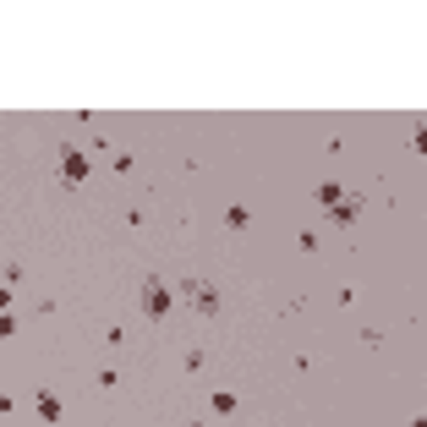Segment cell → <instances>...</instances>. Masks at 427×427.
I'll use <instances>...</instances> for the list:
<instances>
[{
  "label": "cell",
  "mask_w": 427,
  "mask_h": 427,
  "mask_svg": "<svg viewBox=\"0 0 427 427\" xmlns=\"http://www.w3.org/2000/svg\"><path fill=\"white\" fill-rule=\"evenodd\" d=\"M181 290H187V301H192V312H203V318H213V312H219V290H213L209 280H187Z\"/></svg>",
  "instance_id": "cell-1"
},
{
  "label": "cell",
  "mask_w": 427,
  "mask_h": 427,
  "mask_svg": "<svg viewBox=\"0 0 427 427\" xmlns=\"http://www.w3.org/2000/svg\"><path fill=\"white\" fill-rule=\"evenodd\" d=\"M61 181L66 187H82L88 181V153L82 148H61Z\"/></svg>",
  "instance_id": "cell-2"
},
{
  "label": "cell",
  "mask_w": 427,
  "mask_h": 427,
  "mask_svg": "<svg viewBox=\"0 0 427 427\" xmlns=\"http://www.w3.org/2000/svg\"><path fill=\"white\" fill-rule=\"evenodd\" d=\"M142 312H148V318H164V312H170V290L159 280H142Z\"/></svg>",
  "instance_id": "cell-3"
},
{
  "label": "cell",
  "mask_w": 427,
  "mask_h": 427,
  "mask_svg": "<svg viewBox=\"0 0 427 427\" xmlns=\"http://www.w3.org/2000/svg\"><path fill=\"white\" fill-rule=\"evenodd\" d=\"M356 213H361V198H356V192H340V198L329 203V219H334V225H351Z\"/></svg>",
  "instance_id": "cell-4"
},
{
  "label": "cell",
  "mask_w": 427,
  "mask_h": 427,
  "mask_svg": "<svg viewBox=\"0 0 427 427\" xmlns=\"http://www.w3.org/2000/svg\"><path fill=\"white\" fill-rule=\"evenodd\" d=\"M39 417H44V422H61V395L39 389Z\"/></svg>",
  "instance_id": "cell-5"
},
{
  "label": "cell",
  "mask_w": 427,
  "mask_h": 427,
  "mask_svg": "<svg viewBox=\"0 0 427 427\" xmlns=\"http://www.w3.org/2000/svg\"><path fill=\"white\" fill-rule=\"evenodd\" d=\"M11 334H17V318H11V312H0V340H11Z\"/></svg>",
  "instance_id": "cell-6"
},
{
  "label": "cell",
  "mask_w": 427,
  "mask_h": 427,
  "mask_svg": "<svg viewBox=\"0 0 427 427\" xmlns=\"http://www.w3.org/2000/svg\"><path fill=\"white\" fill-rule=\"evenodd\" d=\"M6 307H11V290H6V285H0V312H6Z\"/></svg>",
  "instance_id": "cell-7"
},
{
  "label": "cell",
  "mask_w": 427,
  "mask_h": 427,
  "mask_svg": "<svg viewBox=\"0 0 427 427\" xmlns=\"http://www.w3.org/2000/svg\"><path fill=\"white\" fill-rule=\"evenodd\" d=\"M192 427H203V422H192Z\"/></svg>",
  "instance_id": "cell-8"
}]
</instances>
